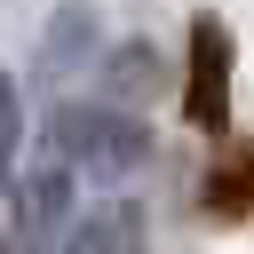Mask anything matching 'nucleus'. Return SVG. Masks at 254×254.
<instances>
[{"instance_id": "1", "label": "nucleus", "mask_w": 254, "mask_h": 254, "mask_svg": "<svg viewBox=\"0 0 254 254\" xmlns=\"http://www.w3.org/2000/svg\"><path fill=\"white\" fill-rule=\"evenodd\" d=\"M64 167H79L87 183H135L151 159H159V135L135 103H111V95H64L48 111V135H40Z\"/></svg>"}, {"instance_id": "4", "label": "nucleus", "mask_w": 254, "mask_h": 254, "mask_svg": "<svg viewBox=\"0 0 254 254\" xmlns=\"http://www.w3.org/2000/svg\"><path fill=\"white\" fill-rule=\"evenodd\" d=\"M95 56H103V8L95 0H56L48 24H40V40H32V79L64 87V79L95 71Z\"/></svg>"}, {"instance_id": "8", "label": "nucleus", "mask_w": 254, "mask_h": 254, "mask_svg": "<svg viewBox=\"0 0 254 254\" xmlns=\"http://www.w3.org/2000/svg\"><path fill=\"white\" fill-rule=\"evenodd\" d=\"M206 206L214 214H254V143H238V151H222L214 167H206Z\"/></svg>"}, {"instance_id": "2", "label": "nucleus", "mask_w": 254, "mask_h": 254, "mask_svg": "<svg viewBox=\"0 0 254 254\" xmlns=\"http://www.w3.org/2000/svg\"><path fill=\"white\" fill-rule=\"evenodd\" d=\"M183 119L214 143H230V119H238V32L222 8H190V32H183Z\"/></svg>"}, {"instance_id": "7", "label": "nucleus", "mask_w": 254, "mask_h": 254, "mask_svg": "<svg viewBox=\"0 0 254 254\" xmlns=\"http://www.w3.org/2000/svg\"><path fill=\"white\" fill-rule=\"evenodd\" d=\"M24 143H32V119H24V79L0 64V206L16 198V167H24Z\"/></svg>"}, {"instance_id": "5", "label": "nucleus", "mask_w": 254, "mask_h": 254, "mask_svg": "<svg viewBox=\"0 0 254 254\" xmlns=\"http://www.w3.org/2000/svg\"><path fill=\"white\" fill-rule=\"evenodd\" d=\"M48 254H151V206H143L127 183H111V198L79 206Z\"/></svg>"}, {"instance_id": "6", "label": "nucleus", "mask_w": 254, "mask_h": 254, "mask_svg": "<svg viewBox=\"0 0 254 254\" xmlns=\"http://www.w3.org/2000/svg\"><path fill=\"white\" fill-rule=\"evenodd\" d=\"M79 183H87V175L64 167L56 151H48L32 175H16V198H8V206H16V238H24V246H56L64 222L79 214Z\"/></svg>"}, {"instance_id": "3", "label": "nucleus", "mask_w": 254, "mask_h": 254, "mask_svg": "<svg viewBox=\"0 0 254 254\" xmlns=\"http://www.w3.org/2000/svg\"><path fill=\"white\" fill-rule=\"evenodd\" d=\"M95 95L151 111L159 95H183V71L167 64V48H159L151 32H127V40H103V56H95Z\"/></svg>"}]
</instances>
